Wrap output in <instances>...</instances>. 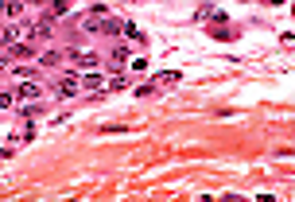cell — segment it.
I'll list each match as a JSON object with an SVG mask.
<instances>
[{
	"label": "cell",
	"instance_id": "1",
	"mask_svg": "<svg viewBox=\"0 0 295 202\" xmlns=\"http://www.w3.org/2000/svg\"><path fill=\"white\" fill-rule=\"evenodd\" d=\"M20 98H24V101H35V98H43V90H39V86H31V82H24V86H20Z\"/></svg>",
	"mask_w": 295,
	"mask_h": 202
},
{
	"label": "cell",
	"instance_id": "2",
	"mask_svg": "<svg viewBox=\"0 0 295 202\" xmlns=\"http://www.w3.org/2000/svg\"><path fill=\"white\" fill-rule=\"evenodd\" d=\"M74 58H78V66H86V70H90V66H98V54H90V50H86V54H82V50H78V54H74Z\"/></svg>",
	"mask_w": 295,
	"mask_h": 202
},
{
	"label": "cell",
	"instance_id": "3",
	"mask_svg": "<svg viewBox=\"0 0 295 202\" xmlns=\"http://www.w3.org/2000/svg\"><path fill=\"white\" fill-rule=\"evenodd\" d=\"M66 8H70V4H66V0H54V8H50V12H54V16H62V12H66Z\"/></svg>",
	"mask_w": 295,
	"mask_h": 202
}]
</instances>
